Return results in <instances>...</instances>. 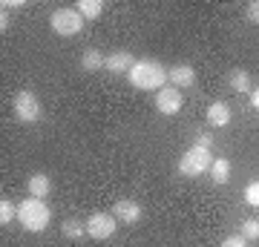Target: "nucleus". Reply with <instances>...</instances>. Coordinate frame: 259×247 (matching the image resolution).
<instances>
[{"label": "nucleus", "mask_w": 259, "mask_h": 247, "mask_svg": "<svg viewBox=\"0 0 259 247\" xmlns=\"http://www.w3.org/2000/svg\"><path fill=\"white\" fill-rule=\"evenodd\" d=\"M130 86L144 92H158L161 86H167V66L156 58H139L136 66L127 72Z\"/></svg>", "instance_id": "obj_1"}, {"label": "nucleus", "mask_w": 259, "mask_h": 247, "mask_svg": "<svg viewBox=\"0 0 259 247\" xmlns=\"http://www.w3.org/2000/svg\"><path fill=\"white\" fill-rule=\"evenodd\" d=\"M18 221L20 227L29 230V233H44L52 224V210L40 199H26V202L18 204Z\"/></svg>", "instance_id": "obj_2"}, {"label": "nucleus", "mask_w": 259, "mask_h": 247, "mask_svg": "<svg viewBox=\"0 0 259 247\" xmlns=\"http://www.w3.org/2000/svg\"><path fill=\"white\" fill-rule=\"evenodd\" d=\"M210 164H213V150L190 144V150L179 158V173L185 178H196V175L210 173Z\"/></svg>", "instance_id": "obj_3"}, {"label": "nucleus", "mask_w": 259, "mask_h": 247, "mask_svg": "<svg viewBox=\"0 0 259 247\" xmlns=\"http://www.w3.org/2000/svg\"><path fill=\"white\" fill-rule=\"evenodd\" d=\"M83 23H87V20L81 18V12L78 9H55L52 12V18H49V26H52V32H55L58 37L81 35Z\"/></svg>", "instance_id": "obj_4"}, {"label": "nucleus", "mask_w": 259, "mask_h": 247, "mask_svg": "<svg viewBox=\"0 0 259 247\" xmlns=\"http://www.w3.org/2000/svg\"><path fill=\"white\" fill-rule=\"evenodd\" d=\"M12 110H15V118H18L20 124H35V121H40V115H44L40 98H37L32 89H20L18 95H15V101H12Z\"/></svg>", "instance_id": "obj_5"}, {"label": "nucleus", "mask_w": 259, "mask_h": 247, "mask_svg": "<svg viewBox=\"0 0 259 247\" xmlns=\"http://www.w3.org/2000/svg\"><path fill=\"white\" fill-rule=\"evenodd\" d=\"M118 230V219L112 213H93L87 219V236L95 238V241H107V238L115 236Z\"/></svg>", "instance_id": "obj_6"}, {"label": "nucleus", "mask_w": 259, "mask_h": 247, "mask_svg": "<svg viewBox=\"0 0 259 247\" xmlns=\"http://www.w3.org/2000/svg\"><path fill=\"white\" fill-rule=\"evenodd\" d=\"M182 107H185L182 89H176V86H161V89L156 92V110L161 112V115H176Z\"/></svg>", "instance_id": "obj_7"}, {"label": "nucleus", "mask_w": 259, "mask_h": 247, "mask_svg": "<svg viewBox=\"0 0 259 247\" xmlns=\"http://www.w3.org/2000/svg\"><path fill=\"white\" fill-rule=\"evenodd\" d=\"M112 216L118 219V224H139L144 210H141V204L136 199H118L112 204Z\"/></svg>", "instance_id": "obj_8"}, {"label": "nucleus", "mask_w": 259, "mask_h": 247, "mask_svg": "<svg viewBox=\"0 0 259 247\" xmlns=\"http://www.w3.org/2000/svg\"><path fill=\"white\" fill-rule=\"evenodd\" d=\"M167 81H170V86H176V89L193 86L196 83V69L190 64H176V66L167 69Z\"/></svg>", "instance_id": "obj_9"}, {"label": "nucleus", "mask_w": 259, "mask_h": 247, "mask_svg": "<svg viewBox=\"0 0 259 247\" xmlns=\"http://www.w3.org/2000/svg\"><path fill=\"white\" fill-rule=\"evenodd\" d=\"M136 61L139 58H133V52H127V49H118V52H112V55H107V64H104V69L112 75H121V72H130L133 66H136Z\"/></svg>", "instance_id": "obj_10"}, {"label": "nucleus", "mask_w": 259, "mask_h": 247, "mask_svg": "<svg viewBox=\"0 0 259 247\" xmlns=\"http://www.w3.org/2000/svg\"><path fill=\"white\" fill-rule=\"evenodd\" d=\"M26 192H29V199H47L49 192H52V178H49L47 173H32L26 178Z\"/></svg>", "instance_id": "obj_11"}, {"label": "nucleus", "mask_w": 259, "mask_h": 247, "mask_svg": "<svg viewBox=\"0 0 259 247\" xmlns=\"http://www.w3.org/2000/svg\"><path fill=\"white\" fill-rule=\"evenodd\" d=\"M204 118H207L210 127H228L231 124V107L225 101H213L207 107V112H204Z\"/></svg>", "instance_id": "obj_12"}, {"label": "nucleus", "mask_w": 259, "mask_h": 247, "mask_svg": "<svg viewBox=\"0 0 259 247\" xmlns=\"http://www.w3.org/2000/svg\"><path fill=\"white\" fill-rule=\"evenodd\" d=\"M81 69L83 72H98V69H104V64H107V55H101L95 46H90V49H83L81 52Z\"/></svg>", "instance_id": "obj_13"}, {"label": "nucleus", "mask_w": 259, "mask_h": 247, "mask_svg": "<svg viewBox=\"0 0 259 247\" xmlns=\"http://www.w3.org/2000/svg\"><path fill=\"white\" fill-rule=\"evenodd\" d=\"M210 178H213V184H219V187L231 181V158H213Z\"/></svg>", "instance_id": "obj_14"}, {"label": "nucleus", "mask_w": 259, "mask_h": 247, "mask_svg": "<svg viewBox=\"0 0 259 247\" xmlns=\"http://www.w3.org/2000/svg\"><path fill=\"white\" fill-rule=\"evenodd\" d=\"M75 9L81 12L83 20H98L104 15V3H101V0H78V3H75Z\"/></svg>", "instance_id": "obj_15"}, {"label": "nucleus", "mask_w": 259, "mask_h": 247, "mask_svg": "<svg viewBox=\"0 0 259 247\" xmlns=\"http://www.w3.org/2000/svg\"><path fill=\"white\" fill-rule=\"evenodd\" d=\"M61 233H64V238H69V241H78V238L87 236V221L66 219L64 224H61Z\"/></svg>", "instance_id": "obj_16"}, {"label": "nucleus", "mask_w": 259, "mask_h": 247, "mask_svg": "<svg viewBox=\"0 0 259 247\" xmlns=\"http://www.w3.org/2000/svg\"><path fill=\"white\" fill-rule=\"evenodd\" d=\"M228 83H231L233 92H250V86H253V81H250V72L248 69H233L231 78H228Z\"/></svg>", "instance_id": "obj_17"}, {"label": "nucleus", "mask_w": 259, "mask_h": 247, "mask_svg": "<svg viewBox=\"0 0 259 247\" xmlns=\"http://www.w3.org/2000/svg\"><path fill=\"white\" fill-rule=\"evenodd\" d=\"M15 219H18V207L3 195V199H0V224H12Z\"/></svg>", "instance_id": "obj_18"}, {"label": "nucleus", "mask_w": 259, "mask_h": 247, "mask_svg": "<svg viewBox=\"0 0 259 247\" xmlns=\"http://www.w3.org/2000/svg\"><path fill=\"white\" fill-rule=\"evenodd\" d=\"M239 236L248 241H259V219H245L239 227Z\"/></svg>", "instance_id": "obj_19"}, {"label": "nucleus", "mask_w": 259, "mask_h": 247, "mask_svg": "<svg viewBox=\"0 0 259 247\" xmlns=\"http://www.w3.org/2000/svg\"><path fill=\"white\" fill-rule=\"evenodd\" d=\"M245 202H248L250 207H259V178H253V181L245 187Z\"/></svg>", "instance_id": "obj_20"}, {"label": "nucleus", "mask_w": 259, "mask_h": 247, "mask_svg": "<svg viewBox=\"0 0 259 247\" xmlns=\"http://www.w3.org/2000/svg\"><path fill=\"white\" fill-rule=\"evenodd\" d=\"M245 18H248V23L259 26V0H250L248 6H245Z\"/></svg>", "instance_id": "obj_21"}, {"label": "nucleus", "mask_w": 259, "mask_h": 247, "mask_svg": "<svg viewBox=\"0 0 259 247\" xmlns=\"http://www.w3.org/2000/svg\"><path fill=\"white\" fill-rule=\"evenodd\" d=\"M250 241L248 238H242V236H228V238H222V244L219 247H248Z\"/></svg>", "instance_id": "obj_22"}, {"label": "nucleus", "mask_w": 259, "mask_h": 247, "mask_svg": "<svg viewBox=\"0 0 259 247\" xmlns=\"http://www.w3.org/2000/svg\"><path fill=\"white\" fill-rule=\"evenodd\" d=\"M193 144H196V146H207V150H213V132H199Z\"/></svg>", "instance_id": "obj_23"}, {"label": "nucleus", "mask_w": 259, "mask_h": 247, "mask_svg": "<svg viewBox=\"0 0 259 247\" xmlns=\"http://www.w3.org/2000/svg\"><path fill=\"white\" fill-rule=\"evenodd\" d=\"M0 29H3V32H9V29H12V15H9V9H3V18H0Z\"/></svg>", "instance_id": "obj_24"}, {"label": "nucleus", "mask_w": 259, "mask_h": 247, "mask_svg": "<svg viewBox=\"0 0 259 247\" xmlns=\"http://www.w3.org/2000/svg\"><path fill=\"white\" fill-rule=\"evenodd\" d=\"M250 107L259 112V86H253V89H250Z\"/></svg>", "instance_id": "obj_25"}]
</instances>
